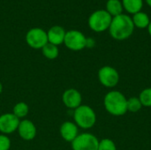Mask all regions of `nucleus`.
Returning <instances> with one entry per match:
<instances>
[{
	"instance_id": "5701e85b",
	"label": "nucleus",
	"mask_w": 151,
	"mask_h": 150,
	"mask_svg": "<svg viewBox=\"0 0 151 150\" xmlns=\"http://www.w3.org/2000/svg\"><path fill=\"white\" fill-rule=\"evenodd\" d=\"M94 44H95V42H94V40L93 39H91V38H87V47H93L94 46Z\"/></svg>"
},
{
	"instance_id": "423d86ee",
	"label": "nucleus",
	"mask_w": 151,
	"mask_h": 150,
	"mask_svg": "<svg viewBox=\"0 0 151 150\" xmlns=\"http://www.w3.org/2000/svg\"><path fill=\"white\" fill-rule=\"evenodd\" d=\"M64 43L67 49L79 51L87 47V37L78 30H69L66 32Z\"/></svg>"
},
{
	"instance_id": "0eeeda50",
	"label": "nucleus",
	"mask_w": 151,
	"mask_h": 150,
	"mask_svg": "<svg viewBox=\"0 0 151 150\" xmlns=\"http://www.w3.org/2000/svg\"><path fill=\"white\" fill-rule=\"evenodd\" d=\"M26 42L27 45L33 49H42V47L48 43L47 32L40 27L31 28L26 34Z\"/></svg>"
},
{
	"instance_id": "dca6fc26",
	"label": "nucleus",
	"mask_w": 151,
	"mask_h": 150,
	"mask_svg": "<svg viewBox=\"0 0 151 150\" xmlns=\"http://www.w3.org/2000/svg\"><path fill=\"white\" fill-rule=\"evenodd\" d=\"M123 4L119 0H108L106 3V11L111 17L123 13Z\"/></svg>"
},
{
	"instance_id": "6ab92c4d",
	"label": "nucleus",
	"mask_w": 151,
	"mask_h": 150,
	"mask_svg": "<svg viewBox=\"0 0 151 150\" xmlns=\"http://www.w3.org/2000/svg\"><path fill=\"white\" fill-rule=\"evenodd\" d=\"M142 104L139 99V97H131L129 99H127V111L135 113L138 112L139 111H141V109L142 108Z\"/></svg>"
},
{
	"instance_id": "f257e3e1",
	"label": "nucleus",
	"mask_w": 151,
	"mask_h": 150,
	"mask_svg": "<svg viewBox=\"0 0 151 150\" xmlns=\"http://www.w3.org/2000/svg\"><path fill=\"white\" fill-rule=\"evenodd\" d=\"M134 30L132 18L127 14H120L112 17L111 23L109 27L111 36L118 41H123L129 38Z\"/></svg>"
},
{
	"instance_id": "ddd939ff",
	"label": "nucleus",
	"mask_w": 151,
	"mask_h": 150,
	"mask_svg": "<svg viewBox=\"0 0 151 150\" xmlns=\"http://www.w3.org/2000/svg\"><path fill=\"white\" fill-rule=\"evenodd\" d=\"M65 34L66 32L65 28L62 27L61 26H53L47 32L48 42L52 43L56 46H58L64 43Z\"/></svg>"
},
{
	"instance_id": "4be33fe9",
	"label": "nucleus",
	"mask_w": 151,
	"mask_h": 150,
	"mask_svg": "<svg viewBox=\"0 0 151 150\" xmlns=\"http://www.w3.org/2000/svg\"><path fill=\"white\" fill-rule=\"evenodd\" d=\"M11 148V140L5 134H0V150H9Z\"/></svg>"
},
{
	"instance_id": "f3484780",
	"label": "nucleus",
	"mask_w": 151,
	"mask_h": 150,
	"mask_svg": "<svg viewBox=\"0 0 151 150\" xmlns=\"http://www.w3.org/2000/svg\"><path fill=\"white\" fill-rule=\"evenodd\" d=\"M42 52L43 56L47 59H50V60L56 59L59 54V50H58V46H56L52 43H50V42H48L47 44H45L42 47Z\"/></svg>"
},
{
	"instance_id": "f03ea898",
	"label": "nucleus",
	"mask_w": 151,
	"mask_h": 150,
	"mask_svg": "<svg viewBox=\"0 0 151 150\" xmlns=\"http://www.w3.org/2000/svg\"><path fill=\"white\" fill-rule=\"evenodd\" d=\"M104 104L105 110L112 116L120 117L127 112V99L119 91L113 90L107 93Z\"/></svg>"
},
{
	"instance_id": "9d476101",
	"label": "nucleus",
	"mask_w": 151,
	"mask_h": 150,
	"mask_svg": "<svg viewBox=\"0 0 151 150\" xmlns=\"http://www.w3.org/2000/svg\"><path fill=\"white\" fill-rule=\"evenodd\" d=\"M62 101H63V103L68 109L75 110L76 108L81 105L82 96H81V94L77 89L69 88L63 93Z\"/></svg>"
},
{
	"instance_id": "393cba45",
	"label": "nucleus",
	"mask_w": 151,
	"mask_h": 150,
	"mask_svg": "<svg viewBox=\"0 0 151 150\" xmlns=\"http://www.w3.org/2000/svg\"><path fill=\"white\" fill-rule=\"evenodd\" d=\"M2 91H3V85H2V83L0 82V95H1V93H2Z\"/></svg>"
},
{
	"instance_id": "a878e982",
	"label": "nucleus",
	"mask_w": 151,
	"mask_h": 150,
	"mask_svg": "<svg viewBox=\"0 0 151 150\" xmlns=\"http://www.w3.org/2000/svg\"><path fill=\"white\" fill-rule=\"evenodd\" d=\"M146 2H147V4H149V6H150L151 7V0H146Z\"/></svg>"
},
{
	"instance_id": "f8f14e48",
	"label": "nucleus",
	"mask_w": 151,
	"mask_h": 150,
	"mask_svg": "<svg viewBox=\"0 0 151 150\" xmlns=\"http://www.w3.org/2000/svg\"><path fill=\"white\" fill-rule=\"evenodd\" d=\"M59 133L61 137L67 142H73L74 139L79 135L78 126L75 123L71 121H66L63 123L60 126Z\"/></svg>"
},
{
	"instance_id": "6e6552de",
	"label": "nucleus",
	"mask_w": 151,
	"mask_h": 150,
	"mask_svg": "<svg viewBox=\"0 0 151 150\" xmlns=\"http://www.w3.org/2000/svg\"><path fill=\"white\" fill-rule=\"evenodd\" d=\"M98 80L103 86L111 88L118 85L119 81V74L115 68L105 65L98 71Z\"/></svg>"
},
{
	"instance_id": "9b49d317",
	"label": "nucleus",
	"mask_w": 151,
	"mask_h": 150,
	"mask_svg": "<svg viewBox=\"0 0 151 150\" xmlns=\"http://www.w3.org/2000/svg\"><path fill=\"white\" fill-rule=\"evenodd\" d=\"M17 131L19 137L24 141H32L36 136V127L29 119H24L20 121Z\"/></svg>"
},
{
	"instance_id": "1a4fd4ad",
	"label": "nucleus",
	"mask_w": 151,
	"mask_h": 150,
	"mask_svg": "<svg viewBox=\"0 0 151 150\" xmlns=\"http://www.w3.org/2000/svg\"><path fill=\"white\" fill-rule=\"evenodd\" d=\"M19 119L13 113H4L0 116V132L9 134L18 130Z\"/></svg>"
},
{
	"instance_id": "a211bd4d",
	"label": "nucleus",
	"mask_w": 151,
	"mask_h": 150,
	"mask_svg": "<svg viewBox=\"0 0 151 150\" xmlns=\"http://www.w3.org/2000/svg\"><path fill=\"white\" fill-rule=\"evenodd\" d=\"M29 112V107L28 105L24 102H19L16 103L12 109V113L19 119L27 117V115Z\"/></svg>"
},
{
	"instance_id": "20e7f679",
	"label": "nucleus",
	"mask_w": 151,
	"mask_h": 150,
	"mask_svg": "<svg viewBox=\"0 0 151 150\" xmlns=\"http://www.w3.org/2000/svg\"><path fill=\"white\" fill-rule=\"evenodd\" d=\"M111 20L112 17L106 10H97L89 16L88 26L93 31L101 33L109 29Z\"/></svg>"
},
{
	"instance_id": "2eb2a0df",
	"label": "nucleus",
	"mask_w": 151,
	"mask_h": 150,
	"mask_svg": "<svg viewBox=\"0 0 151 150\" xmlns=\"http://www.w3.org/2000/svg\"><path fill=\"white\" fill-rule=\"evenodd\" d=\"M123 8L131 14H135L139 11H141L142 5H143V0H122Z\"/></svg>"
},
{
	"instance_id": "412c9836",
	"label": "nucleus",
	"mask_w": 151,
	"mask_h": 150,
	"mask_svg": "<svg viewBox=\"0 0 151 150\" xmlns=\"http://www.w3.org/2000/svg\"><path fill=\"white\" fill-rule=\"evenodd\" d=\"M98 150H117V146L112 140L103 139L99 141Z\"/></svg>"
},
{
	"instance_id": "39448f33",
	"label": "nucleus",
	"mask_w": 151,
	"mask_h": 150,
	"mask_svg": "<svg viewBox=\"0 0 151 150\" xmlns=\"http://www.w3.org/2000/svg\"><path fill=\"white\" fill-rule=\"evenodd\" d=\"M99 141L92 133H83L79 134L72 142L73 150H98Z\"/></svg>"
},
{
	"instance_id": "7ed1b4c3",
	"label": "nucleus",
	"mask_w": 151,
	"mask_h": 150,
	"mask_svg": "<svg viewBox=\"0 0 151 150\" xmlns=\"http://www.w3.org/2000/svg\"><path fill=\"white\" fill-rule=\"evenodd\" d=\"M73 119L78 127L89 129L95 126L96 122V115L90 106L81 104L74 110Z\"/></svg>"
},
{
	"instance_id": "aec40b11",
	"label": "nucleus",
	"mask_w": 151,
	"mask_h": 150,
	"mask_svg": "<svg viewBox=\"0 0 151 150\" xmlns=\"http://www.w3.org/2000/svg\"><path fill=\"white\" fill-rule=\"evenodd\" d=\"M139 99L144 107H151V88L143 89L140 95Z\"/></svg>"
},
{
	"instance_id": "4468645a",
	"label": "nucleus",
	"mask_w": 151,
	"mask_h": 150,
	"mask_svg": "<svg viewBox=\"0 0 151 150\" xmlns=\"http://www.w3.org/2000/svg\"><path fill=\"white\" fill-rule=\"evenodd\" d=\"M132 20H133L134 27H136L142 28V29L148 27L150 23V17L148 16V14L145 12H142V11H139V12L134 14Z\"/></svg>"
},
{
	"instance_id": "b1692460",
	"label": "nucleus",
	"mask_w": 151,
	"mask_h": 150,
	"mask_svg": "<svg viewBox=\"0 0 151 150\" xmlns=\"http://www.w3.org/2000/svg\"><path fill=\"white\" fill-rule=\"evenodd\" d=\"M148 31H149L150 35L151 36V21H150V25H149V27H148Z\"/></svg>"
}]
</instances>
